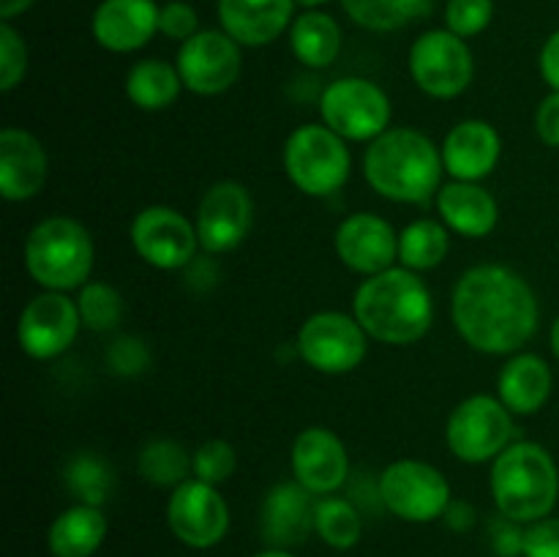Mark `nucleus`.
I'll use <instances>...</instances> for the list:
<instances>
[{
  "label": "nucleus",
  "mask_w": 559,
  "mask_h": 557,
  "mask_svg": "<svg viewBox=\"0 0 559 557\" xmlns=\"http://www.w3.org/2000/svg\"><path fill=\"white\" fill-rule=\"evenodd\" d=\"M451 320L478 353L516 355L538 331L540 306L522 273L484 262L464 271L453 287Z\"/></svg>",
  "instance_id": "f257e3e1"
},
{
  "label": "nucleus",
  "mask_w": 559,
  "mask_h": 557,
  "mask_svg": "<svg viewBox=\"0 0 559 557\" xmlns=\"http://www.w3.org/2000/svg\"><path fill=\"white\" fill-rule=\"evenodd\" d=\"M353 315L369 339L407 347L431 331L435 298L420 273L393 265L360 282L353 298Z\"/></svg>",
  "instance_id": "f03ea898"
},
{
  "label": "nucleus",
  "mask_w": 559,
  "mask_h": 557,
  "mask_svg": "<svg viewBox=\"0 0 559 557\" xmlns=\"http://www.w3.org/2000/svg\"><path fill=\"white\" fill-rule=\"evenodd\" d=\"M442 153L424 131L391 126L369 142L364 153V178L391 202L424 205L442 189Z\"/></svg>",
  "instance_id": "7ed1b4c3"
},
{
  "label": "nucleus",
  "mask_w": 559,
  "mask_h": 557,
  "mask_svg": "<svg viewBox=\"0 0 559 557\" xmlns=\"http://www.w3.org/2000/svg\"><path fill=\"white\" fill-rule=\"evenodd\" d=\"M491 497L502 517L519 524L546 519L557 506L559 470L549 448L533 440L511 442L491 462Z\"/></svg>",
  "instance_id": "20e7f679"
},
{
  "label": "nucleus",
  "mask_w": 559,
  "mask_h": 557,
  "mask_svg": "<svg viewBox=\"0 0 559 557\" xmlns=\"http://www.w3.org/2000/svg\"><path fill=\"white\" fill-rule=\"evenodd\" d=\"M25 271L41 289L71 293L91 282L96 246L91 229L71 216H47L27 233Z\"/></svg>",
  "instance_id": "39448f33"
},
{
  "label": "nucleus",
  "mask_w": 559,
  "mask_h": 557,
  "mask_svg": "<svg viewBox=\"0 0 559 557\" xmlns=\"http://www.w3.org/2000/svg\"><path fill=\"white\" fill-rule=\"evenodd\" d=\"M284 173L306 197H331L347 186L353 153L325 123H306L284 142Z\"/></svg>",
  "instance_id": "423d86ee"
},
{
  "label": "nucleus",
  "mask_w": 559,
  "mask_h": 557,
  "mask_svg": "<svg viewBox=\"0 0 559 557\" xmlns=\"http://www.w3.org/2000/svg\"><path fill=\"white\" fill-rule=\"evenodd\" d=\"M445 442L459 462H495L513 442V413L500 402V396H467L448 415Z\"/></svg>",
  "instance_id": "0eeeda50"
},
{
  "label": "nucleus",
  "mask_w": 559,
  "mask_h": 557,
  "mask_svg": "<svg viewBox=\"0 0 559 557\" xmlns=\"http://www.w3.org/2000/svg\"><path fill=\"white\" fill-rule=\"evenodd\" d=\"M320 118L347 142H371L391 129L393 104L377 82L342 76L322 91Z\"/></svg>",
  "instance_id": "6e6552de"
},
{
  "label": "nucleus",
  "mask_w": 559,
  "mask_h": 557,
  "mask_svg": "<svg viewBox=\"0 0 559 557\" xmlns=\"http://www.w3.org/2000/svg\"><path fill=\"white\" fill-rule=\"evenodd\" d=\"M377 495L393 517L415 524L442 519L453 500L445 475L420 459H396L388 464L377 481Z\"/></svg>",
  "instance_id": "1a4fd4ad"
},
{
  "label": "nucleus",
  "mask_w": 559,
  "mask_h": 557,
  "mask_svg": "<svg viewBox=\"0 0 559 557\" xmlns=\"http://www.w3.org/2000/svg\"><path fill=\"white\" fill-rule=\"evenodd\" d=\"M295 349L320 375H349L369 353V333L347 311H317L295 336Z\"/></svg>",
  "instance_id": "9d476101"
},
{
  "label": "nucleus",
  "mask_w": 559,
  "mask_h": 557,
  "mask_svg": "<svg viewBox=\"0 0 559 557\" xmlns=\"http://www.w3.org/2000/svg\"><path fill=\"white\" fill-rule=\"evenodd\" d=\"M407 66L415 85L440 102L462 96L475 76V58L467 38L456 36L448 27L420 33L409 47Z\"/></svg>",
  "instance_id": "9b49d317"
},
{
  "label": "nucleus",
  "mask_w": 559,
  "mask_h": 557,
  "mask_svg": "<svg viewBox=\"0 0 559 557\" xmlns=\"http://www.w3.org/2000/svg\"><path fill=\"white\" fill-rule=\"evenodd\" d=\"M131 246L156 271H183L197 257L200 235L186 213L169 205H147L131 222Z\"/></svg>",
  "instance_id": "f8f14e48"
},
{
  "label": "nucleus",
  "mask_w": 559,
  "mask_h": 557,
  "mask_svg": "<svg viewBox=\"0 0 559 557\" xmlns=\"http://www.w3.org/2000/svg\"><path fill=\"white\" fill-rule=\"evenodd\" d=\"M82 317L76 309V298L69 293H44L33 295L20 311L16 320V344L22 353L33 360H55L71 349L80 336Z\"/></svg>",
  "instance_id": "ddd939ff"
},
{
  "label": "nucleus",
  "mask_w": 559,
  "mask_h": 557,
  "mask_svg": "<svg viewBox=\"0 0 559 557\" xmlns=\"http://www.w3.org/2000/svg\"><path fill=\"white\" fill-rule=\"evenodd\" d=\"M178 74L194 96H222L243 71L240 44L224 31H200L178 49Z\"/></svg>",
  "instance_id": "4468645a"
},
{
  "label": "nucleus",
  "mask_w": 559,
  "mask_h": 557,
  "mask_svg": "<svg viewBox=\"0 0 559 557\" xmlns=\"http://www.w3.org/2000/svg\"><path fill=\"white\" fill-rule=\"evenodd\" d=\"M197 235L205 254L222 257L238 249L254 224V200L238 180H218L197 208Z\"/></svg>",
  "instance_id": "2eb2a0df"
},
{
  "label": "nucleus",
  "mask_w": 559,
  "mask_h": 557,
  "mask_svg": "<svg viewBox=\"0 0 559 557\" xmlns=\"http://www.w3.org/2000/svg\"><path fill=\"white\" fill-rule=\"evenodd\" d=\"M167 524L180 544L191 549H211L227 535L229 506L218 486L189 478L169 495Z\"/></svg>",
  "instance_id": "dca6fc26"
},
{
  "label": "nucleus",
  "mask_w": 559,
  "mask_h": 557,
  "mask_svg": "<svg viewBox=\"0 0 559 557\" xmlns=\"http://www.w3.org/2000/svg\"><path fill=\"white\" fill-rule=\"evenodd\" d=\"M333 246L353 273L360 276H374V273L388 271L399 260V233L388 218L377 213L358 211L342 218L333 235Z\"/></svg>",
  "instance_id": "f3484780"
},
{
  "label": "nucleus",
  "mask_w": 559,
  "mask_h": 557,
  "mask_svg": "<svg viewBox=\"0 0 559 557\" xmlns=\"http://www.w3.org/2000/svg\"><path fill=\"white\" fill-rule=\"evenodd\" d=\"M293 475L317 497L333 495L349 478V453L342 437L328 426H309L300 431L289 453Z\"/></svg>",
  "instance_id": "a211bd4d"
},
{
  "label": "nucleus",
  "mask_w": 559,
  "mask_h": 557,
  "mask_svg": "<svg viewBox=\"0 0 559 557\" xmlns=\"http://www.w3.org/2000/svg\"><path fill=\"white\" fill-rule=\"evenodd\" d=\"M442 167L453 180L480 183L497 169L502 156V137L489 120L467 118L453 126L440 145Z\"/></svg>",
  "instance_id": "6ab92c4d"
},
{
  "label": "nucleus",
  "mask_w": 559,
  "mask_h": 557,
  "mask_svg": "<svg viewBox=\"0 0 559 557\" xmlns=\"http://www.w3.org/2000/svg\"><path fill=\"white\" fill-rule=\"evenodd\" d=\"M158 11L156 0H102L91 20L93 38L115 55L136 52L158 33Z\"/></svg>",
  "instance_id": "aec40b11"
},
{
  "label": "nucleus",
  "mask_w": 559,
  "mask_h": 557,
  "mask_svg": "<svg viewBox=\"0 0 559 557\" xmlns=\"http://www.w3.org/2000/svg\"><path fill=\"white\" fill-rule=\"evenodd\" d=\"M49 158L41 140L27 129L0 131V194L9 202H27L47 186Z\"/></svg>",
  "instance_id": "412c9836"
},
{
  "label": "nucleus",
  "mask_w": 559,
  "mask_h": 557,
  "mask_svg": "<svg viewBox=\"0 0 559 557\" xmlns=\"http://www.w3.org/2000/svg\"><path fill=\"white\" fill-rule=\"evenodd\" d=\"M317 495L298 481H282L262 500L260 533L273 549H293L314 533Z\"/></svg>",
  "instance_id": "4be33fe9"
},
{
  "label": "nucleus",
  "mask_w": 559,
  "mask_h": 557,
  "mask_svg": "<svg viewBox=\"0 0 559 557\" xmlns=\"http://www.w3.org/2000/svg\"><path fill=\"white\" fill-rule=\"evenodd\" d=\"M295 0H218V22L240 47H265L289 31Z\"/></svg>",
  "instance_id": "5701e85b"
},
{
  "label": "nucleus",
  "mask_w": 559,
  "mask_h": 557,
  "mask_svg": "<svg viewBox=\"0 0 559 557\" xmlns=\"http://www.w3.org/2000/svg\"><path fill=\"white\" fill-rule=\"evenodd\" d=\"M437 213L451 233L462 238H486L500 224V205L480 183L451 180L437 191Z\"/></svg>",
  "instance_id": "b1692460"
},
{
  "label": "nucleus",
  "mask_w": 559,
  "mask_h": 557,
  "mask_svg": "<svg viewBox=\"0 0 559 557\" xmlns=\"http://www.w3.org/2000/svg\"><path fill=\"white\" fill-rule=\"evenodd\" d=\"M549 364L535 353H516L506 360L497 377V396L513 415H535L551 396Z\"/></svg>",
  "instance_id": "393cba45"
},
{
  "label": "nucleus",
  "mask_w": 559,
  "mask_h": 557,
  "mask_svg": "<svg viewBox=\"0 0 559 557\" xmlns=\"http://www.w3.org/2000/svg\"><path fill=\"white\" fill-rule=\"evenodd\" d=\"M107 513L98 506L74 502L49 524L47 546L52 557H93L107 538Z\"/></svg>",
  "instance_id": "a878e982"
},
{
  "label": "nucleus",
  "mask_w": 559,
  "mask_h": 557,
  "mask_svg": "<svg viewBox=\"0 0 559 557\" xmlns=\"http://www.w3.org/2000/svg\"><path fill=\"white\" fill-rule=\"evenodd\" d=\"M289 47L306 69H328L342 52V27L325 11L309 9L289 25Z\"/></svg>",
  "instance_id": "bb28decb"
},
{
  "label": "nucleus",
  "mask_w": 559,
  "mask_h": 557,
  "mask_svg": "<svg viewBox=\"0 0 559 557\" xmlns=\"http://www.w3.org/2000/svg\"><path fill=\"white\" fill-rule=\"evenodd\" d=\"M180 91H183V80L178 74V66L169 60H136L126 74V96L136 109H145V112H162L173 107Z\"/></svg>",
  "instance_id": "cd10ccee"
},
{
  "label": "nucleus",
  "mask_w": 559,
  "mask_h": 557,
  "mask_svg": "<svg viewBox=\"0 0 559 557\" xmlns=\"http://www.w3.org/2000/svg\"><path fill=\"white\" fill-rule=\"evenodd\" d=\"M451 251V229L437 218H415L399 233V265L415 273L435 271Z\"/></svg>",
  "instance_id": "c85d7f7f"
},
{
  "label": "nucleus",
  "mask_w": 559,
  "mask_h": 557,
  "mask_svg": "<svg viewBox=\"0 0 559 557\" xmlns=\"http://www.w3.org/2000/svg\"><path fill=\"white\" fill-rule=\"evenodd\" d=\"M136 470H140L142 481H147L151 486L175 489L183 481L194 478V453H189L169 437H156L142 446L140 457H136Z\"/></svg>",
  "instance_id": "c756f323"
},
{
  "label": "nucleus",
  "mask_w": 559,
  "mask_h": 557,
  "mask_svg": "<svg viewBox=\"0 0 559 557\" xmlns=\"http://www.w3.org/2000/svg\"><path fill=\"white\" fill-rule=\"evenodd\" d=\"M342 9L366 31L391 33L429 16L431 0H342Z\"/></svg>",
  "instance_id": "7c9ffc66"
},
{
  "label": "nucleus",
  "mask_w": 559,
  "mask_h": 557,
  "mask_svg": "<svg viewBox=\"0 0 559 557\" xmlns=\"http://www.w3.org/2000/svg\"><path fill=\"white\" fill-rule=\"evenodd\" d=\"M63 484L76 502L102 508L115 491V473L98 453L80 451L66 462Z\"/></svg>",
  "instance_id": "2f4dec72"
},
{
  "label": "nucleus",
  "mask_w": 559,
  "mask_h": 557,
  "mask_svg": "<svg viewBox=\"0 0 559 557\" xmlns=\"http://www.w3.org/2000/svg\"><path fill=\"white\" fill-rule=\"evenodd\" d=\"M314 533L325 541L331 549H353L364 535V519L355 502L344 500V497H317L314 511Z\"/></svg>",
  "instance_id": "473e14b6"
},
{
  "label": "nucleus",
  "mask_w": 559,
  "mask_h": 557,
  "mask_svg": "<svg viewBox=\"0 0 559 557\" xmlns=\"http://www.w3.org/2000/svg\"><path fill=\"white\" fill-rule=\"evenodd\" d=\"M76 309H80L82 325L93 333H109L123 322L126 304L123 295L107 282H87L76 295Z\"/></svg>",
  "instance_id": "72a5a7b5"
},
{
  "label": "nucleus",
  "mask_w": 559,
  "mask_h": 557,
  "mask_svg": "<svg viewBox=\"0 0 559 557\" xmlns=\"http://www.w3.org/2000/svg\"><path fill=\"white\" fill-rule=\"evenodd\" d=\"M235 470H238V451L233 442L213 437L194 451V478L205 484L222 486L224 481L233 478Z\"/></svg>",
  "instance_id": "f704fd0d"
},
{
  "label": "nucleus",
  "mask_w": 559,
  "mask_h": 557,
  "mask_svg": "<svg viewBox=\"0 0 559 557\" xmlns=\"http://www.w3.org/2000/svg\"><path fill=\"white\" fill-rule=\"evenodd\" d=\"M27 74V47L11 22H0V91L11 93Z\"/></svg>",
  "instance_id": "c9c22d12"
},
{
  "label": "nucleus",
  "mask_w": 559,
  "mask_h": 557,
  "mask_svg": "<svg viewBox=\"0 0 559 557\" xmlns=\"http://www.w3.org/2000/svg\"><path fill=\"white\" fill-rule=\"evenodd\" d=\"M495 20V0H448L445 27L462 38L480 36Z\"/></svg>",
  "instance_id": "e433bc0d"
},
{
  "label": "nucleus",
  "mask_w": 559,
  "mask_h": 557,
  "mask_svg": "<svg viewBox=\"0 0 559 557\" xmlns=\"http://www.w3.org/2000/svg\"><path fill=\"white\" fill-rule=\"evenodd\" d=\"M107 364L115 375L136 377L151 366V347L140 336H118L107 349Z\"/></svg>",
  "instance_id": "4c0bfd02"
},
{
  "label": "nucleus",
  "mask_w": 559,
  "mask_h": 557,
  "mask_svg": "<svg viewBox=\"0 0 559 557\" xmlns=\"http://www.w3.org/2000/svg\"><path fill=\"white\" fill-rule=\"evenodd\" d=\"M158 33L173 42H189L191 36L200 33V16H197L194 5L186 0H169L158 11Z\"/></svg>",
  "instance_id": "58836bf2"
},
{
  "label": "nucleus",
  "mask_w": 559,
  "mask_h": 557,
  "mask_svg": "<svg viewBox=\"0 0 559 557\" xmlns=\"http://www.w3.org/2000/svg\"><path fill=\"white\" fill-rule=\"evenodd\" d=\"M524 533L527 528L508 517H495L489 522V541L497 557H524Z\"/></svg>",
  "instance_id": "ea45409f"
},
{
  "label": "nucleus",
  "mask_w": 559,
  "mask_h": 557,
  "mask_svg": "<svg viewBox=\"0 0 559 557\" xmlns=\"http://www.w3.org/2000/svg\"><path fill=\"white\" fill-rule=\"evenodd\" d=\"M524 557H559V519L546 517L527 524Z\"/></svg>",
  "instance_id": "a19ab883"
},
{
  "label": "nucleus",
  "mask_w": 559,
  "mask_h": 557,
  "mask_svg": "<svg viewBox=\"0 0 559 557\" xmlns=\"http://www.w3.org/2000/svg\"><path fill=\"white\" fill-rule=\"evenodd\" d=\"M535 134L544 145L559 147V93L551 91L535 109Z\"/></svg>",
  "instance_id": "79ce46f5"
},
{
  "label": "nucleus",
  "mask_w": 559,
  "mask_h": 557,
  "mask_svg": "<svg viewBox=\"0 0 559 557\" xmlns=\"http://www.w3.org/2000/svg\"><path fill=\"white\" fill-rule=\"evenodd\" d=\"M538 69L546 85L559 93V31L551 33V36L544 42V47H540Z\"/></svg>",
  "instance_id": "37998d69"
},
{
  "label": "nucleus",
  "mask_w": 559,
  "mask_h": 557,
  "mask_svg": "<svg viewBox=\"0 0 559 557\" xmlns=\"http://www.w3.org/2000/svg\"><path fill=\"white\" fill-rule=\"evenodd\" d=\"M442 522H445L453 533H467V530H473L475 522H478V513H475L473 502L451 500V506L442 513Z\"/></svg>",
  "instance_id": "c03bdc74"
},
{
  "label": "nucleus",
  "mask_w": 559,
  "mask_h": 557,
  "mask_svg": "<svg viewBox=\"0 0 559 557\" xmlns=\"http://www.w3.org/2000/svg\"><path fill=\"white\" fill-rule=\"evenodd\" d=\"M33 3H36V0H0V20L11 22L14 16L25 14Z\"/></svg>",
  "instance_id": "a18cd8bd"
},
{
  "label": "nucleus",
  "mask_w": 559,
  "mask_h": 557,
  "mask_svg": "<svg viewBox=\"0 0 559 557\" xmlns=\"http://www.w3.org/2000/svg\"><path fill=\"white\" fill-rule=\"evenodd\" d=\"M551 353H555V358L559 360V317L555 322H551Z\"/></svg>",
  "instance_id": "49530a36"
},
{
  "label": "nucleus",
  "mask_w": 559,
  "mask_h": 557,
  "mask_svg": "<svg viewBox=\"0 0 559 557\" xmlns=\"http://www.w3.org/2000/svg\"><path fill=\"white\" fill-rule=\"evenodd\" d=\"M251 557H295V555L289 549H273V546H271V549L257 552V555H251Z\"/></svg>",
  "instance_id": "de8ad7c7"
},
{
  "label": "nucleus",
  "mask_w": 559,
  "mask_h": 557,
  "mask_svg": "<svg viewBox=\"0 0 559 557\" xmlns=\"http://www.w3.org/2000/svg\"><path fill=\"white\" fill-rule=\"evenodd\" d=\"M295 3H298V5H304V9L309 11V9H320V5H325L328 0H295Z\"/></svg>",
  "instance_id": "09e8293b"
}]
</instances>
